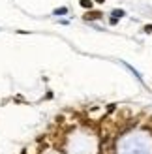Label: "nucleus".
Listing matches in <instances>:
<instances>
[{"label":"nucleus","instance_id":"f257e3e1","mask_svg":"<svg viewBox=\"0 0 152 154\" xmlns=\"http://www.w3.org/2000/svg\"><path fill=\"white\" fill-rule=\"evenodd\" d=\"M132 119V111L130 107H120V109L115 111V120L118 122V124H124V122H128Z\"/></svg>","mask_w":152,"mask_h":154},{"label":"nucleus","instance_id":"f03ea898","mask_svg":"<svg viewBox=\"0 0 152 154\" xmlns=\"http://www.w3.org/2000/svg\"><path fill=\"white\" fill-rule=\"evenodd\" d=\"M103 17V13L100 10H87L83 15V21H100Z\"/></svg>","mask_w":152,"mask_h":154},{"label":"nucleus","instance_id":"7ed1b4c3","mask_svg":"<svg viewBox=\"0 0 152 154\" xmlns=\"http://www.w3.org/2000/svg\"><path fill=\"white\" fill-rule=\"evenodd\" d=\"M79 4H81V8H85V10H92L94 0H79Z\"/></svg>","mask_w":152,"mask_h":154},{"label":"nucleus","instance_id":"20e7f679","mask_svg":"<svg viewBox=\"0 0 152 154\" xmlns=\"http://www.w3.org/2000/svg\"><path fill=\"white\" fill-rule=\"evenodd\" d=\"M143 30H145L147 34H152V25L148 23V25H145V26H143Z\"/></svg>","mask_w":152,"mask_h":154},{"label":"nucleus","instance_id":"39448f33","mask_svg":"<svg viewBox=\"0 0 152 154\" xmlns=\"http://www.w3.org/2000/svg\"><path fill=\"white\" fill-rule=\"evenodd\" d=\"M94 2H96V4H103V2H105V0H94Z\"/></svg>","mask_w":152,"mask_h":154}]
</instances>
